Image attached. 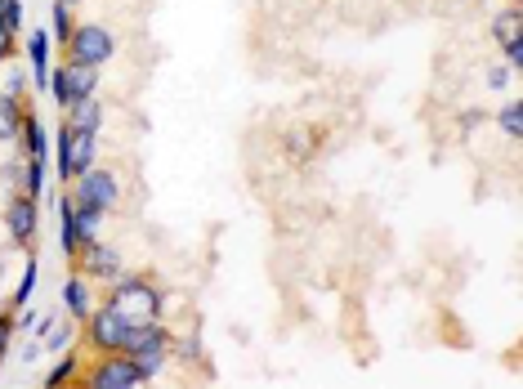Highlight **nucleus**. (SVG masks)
<instances>
[{
    "instance_id": "nucleus-1",
    "label": "nucleus",
    "mask_w": 523,
    "mask_h": 389,
    "mask_svg": "<svg viewBox=\"0 0 523 389\" xmlns=\"http://www.w3.org/2000/svg\"><path fill=\"white\" fill-rule=\"evenodd\" d=\"M103 305H112L126 322H152V318H161V309H166V296L152 287L148 273H117V278L108 282Z\"/></svg>"
},
{
    "instance_id": "nucleus-2",
    "label": "nucleus",
    "mask_w": 523,
    "mask_h": 389,
    "mask_svg": "<svg viewBox=\"0 0 523 389\" xmlns=\"http://www.w3.org/2000/svg\"><path fill=\"white\" fill-rule=\"evenodd\" d=\"M170 327L161 318L152 322H130L126 327V340H121V354H130L148 376H161V367L170 363Z\"/></svg>"
},
{
    "instance_id": "nucleus-3",
    "label": "nucleus",
    "mask_w": 523,
    "mask_h": 389,
    "mask_svg": "<svg viewBox=\"0 0 523 389\" xmlns=\"http://www.w3.org/2000/svg\"><path fill=\"white\" fill-rule=\"evenodd\" d=\"M94 139L99 135H90V130H72L68 121L59 126V135H54V170H59V179L63 184H72L76 175H85V170L94 166Z\"/></svg>"
},
{
    "instance_id": "nucleus-4",
    "label": "nucleus",
    "mask_w": 523,
    "mask_h": 389,
    "mask_svg": "<svg viewBox=\"0 0 523 389\" xmlns=\"http://www.w3.org/2000/svg\"><path fill=\"white\" fill-rule=\"evenodd\" d=\"M148 381L152 376L130 354H94V363L85 367V385L90 389H144Z\"/></svg>"
},
{
    "instance_id": "nucleus-5",
    "label": "nucleus",
    "mask_w": 523,
    "mask_h": 389,
    "mask_svg": "<svg viewBox=\"0 0 523 389\" xmlns=\"http://www.w3.org/2000/svg\"><path fill=\"white\" fill-rule=\"evenodd\" d=\"M112 54H117V36H112L103 23H76L68 45H63V59L85 63V68H103Z\"/></svg>"
},
{
    "instance_id": "nucleus-6",
    "label": "nucleus",
    "mask_w": 523,
    "mask_h": 389,
    "mask_svg": "<svg viewBox=\"0 0 523 389\" xmlns=\"http://www.w3.org/2000/svg\"><path fill=\"white\" fill-rule=\"evenodd\" d=\"M45 90H50V99L59 103V112H63V108H72L76 99H85V94H99V68H85V63L63 59L59 68H50Z\"/></svg>"
},
{
    "instance_id": "nucleus-7",
    "label": "nucleus",
    "mask_w": 523,
    "mask_h": 389,
    "mask_svg": "<svg viewBox=\"0 0 523 389\" xmlns=\"http://www.w3.org/2000/svg\"><path fill=\"white\" fill-rule=\"evenodd\" d=\"M72 202L76 206H99V211H112V206L121 202V179L112 166H99L94 161L85 175L72 179Z\"/></svg>"
},
{
    "instance_id": "nucleus-8",
    "label": "nucleus",
    "mask_w": 523,
    "mask_h": 389,
    "mask_svg": "<svg viewBox=\"0 0 523 389\" xmlns=\"http://www.w3.org/2000/svg\"><path fill=\"white\" fill-rule=\"evenodd\" d=\"M126 327H130V322L121 318L112 305H94L90 318H85V345H90L94 354H121Z\"/></svg>"
},
{
    "instance_id": "nucleus-9",
    "label": "nucleus",
    "mask_w": 523,
    "mask_h": 389,
    "mask_svg": "<svg viewBox=\"0 0 523 389\" xmlns=\"http://www.w3.org/2000/svg\"><path fill=\"white\" fill-rule=\"evenodd\" d=\"M5 229H9V242L32 251L36 233H41V202L27 193H9V206H5Z\"/></svg>"
},
{
    "instance_id": "nucleus-10",
    "label": "nucleus",
    "mask_w": 523,
    "mask_h": 389,
    "mask_svg": "<svg viewBox=\"0 0 523 389\" xmlns=\"http://www.w3.org/2000/svg\"><path fill=\"white\" fill-rule=\"evenodd\" d=\"M72 269H81L90 282H112L117 273H126V264H121V255L108 242H85L81 255L72 260Z\"/></svg>"
},
{
    "instance_id": "nucleus-11",
    "label": "nucleus",
    "mask_w": 523,
    "mask_h": 389,
    "mask_svg": "<svg viewBox=\"0 0 523 389\" xmlns=\"http://www.w3.org/2000/svg\"><path fill=\"white\" fill-rule=\"evenodd\" d=\"M99 305V300H94V287H90V278H85L81 269L72 273L68 282H63V309H68V318H76V322H85L90 318V309Z\"/></svg>"
},
{
    "instance_id": "nucleus-12",
    "label": "nucleus",
    "mask_w": 523,
    "mask_h": 389,
    "mask_svg": "<svg viewBox=\"0 0 523 389\" xmlns=\"http://www.w3.org/2000/svg\"><path fill=\"white\" fill-rule=\"evenodd\" d=\"M27 63H32V85H36V90H45L50 68H54V41H50V32H27Z\"/></svg>"
},
{
    "instance_id": "nucleus-13",
    "label": "nucleus",
    "mask_w": 523,
    "mask_h": 389,
    "mask_svg": "<svg viewBox=\"0 0 523 389\" xmlns=\"http://www.w3.org/2000/svg\"><path fill=\"white\" fill-rule=\"evenodd\" d=\"M63 121H68L72 130H90V135H99V126H103V99H99V94H85V99H76L72 108H63Z\"/></svg>"
},
{
    "instance_id": "nucleus-14",
    "label": "nucleus",
    "mask_w": 523,
    "mask_h": 389,
    "mask_svg": "<svg viewBox=\"0 0 523 389\" xmlns=\"http://www.w3.org/2000/svg\"><path fill=\"white\" fill-rule=\"evenodd\" d=\"M18 144H23L27 157L50 161V139H45V126H41V117L32 112V103H27V112H23V130H18Z\"/></svg>"
},
{
    "instance_id": "nucleus-15",
    "label": "nucleus",
    "mask_w": 523,
    "mask_h": 389,
    "mask_svg": "<svg viewBox=\"0 0 523 389\" xmlns=\"http://www.w3.org/2000/svg\"><path fill=\"white\" fill-rule=\"evenodd\" d=\"M23 112H27L23 99H14V94H0V144H18Z\"/></svg>"
},
{
    "instance_id": "nucleus-16",
    "label": "nucleus",
    "mask_w": 523,
    "mask_h": 389,
    "mask_svg": "<svg viewBox=\"0 0 523 389\" xmlns=\"http://www.w3.org/2000/svg\"><path fill=\"white\" fill-rule=\"evenodd\" d=\"M492 41L506 50V45H515L523 41V9L519 5H510V9H501L497 18H492Z\"/></svg>"
},
{
    "instance_id": "nucleus-17",
    "label": "nucleus",
    "mask_w": 523,
    "mask_h": 389,
    "mask_svg": "<svg viewBox=\"0 0 523 389\" xmlns=\"http://www.w3.org/2000/svg\"><path fill=\"white\" fill-rule=\"evenodd\" d=\"M59 251H63V260L81 255V237H76V220H72V193L59 197Z\"/></svg>"
},
{
    "instance_id": "nucleus-18",
    "label": "nucleus",
    "mask_w": 523,
    "mask_h": 389,
    "mask_svg": "<svg viewBox=\"0 0 523 389\" xmlns=\"http://www.w3.org/2000/svg\"><path fill=\"white\" fill-rule=\"evenodd\" d=\"M72 220H76V237H81V246H85V242H99L108 211H99V206H76V202H72Z\"/></svg>"
},
{
    "instance_id": "nucleus-19",
    "label": "nucleus",
    "mask_w": 523,
    "mask_h": 389,
    "mask_svg": "<svg viewBox=\"0 0 523 389\" xmlns=\"http://www.w3.org/2000/svg\"><path fill=\"white\" fill-rule=\"evenodd\" d=\"M72 345H76V318H68V322L54 318L41 336V349L45 354H63V349H72Z\"/></svg>"
},
{
    "instance_id": "nucleus-20",
    "label": "nucleus",
    "mask_w": 523,
    "mask_h": 389,
    "mask_svg": "<svg viewBox=\"0 0 523 389\" xmlns=\"http://www.w3.org/2000/svg\"><path fill=\"white\" fill-rule=\"evenodd\" d=\"M36 282H41V260H36V255L27 251V269H23V278H18L9 309H27V300H32V291H36Z\"/></svg>"
},
{
    "instance_id": "nucleus-21",
    "label": "nucleus",
    "mask_w": 523,
    "mask_h": 389,
    "mask_svg": "<svg viewBox=\"0 0 523 389\" xmlns=\"http://www.w3.org/2000/svg\"><path fill=\"white\" fill-rule=\"evenodd\" d=\"M72 27H76V14H72V5H63V0H54V9H50V41L59 45H68V36H72Z\"/></svg>"
},
{
    "instance_id": "nucleus-22",
    "label": "nucleus",
    "mask_w": 523,
    "mask_h": 389,
    "mask_svg": "<svg viewBox=\"0 0 523 389\" xmlns=\"http://www.w3.org/2000/svg\"><path fill=\"white\" fill-rule=\"evenodd\" d=\"M76 372H81L76 354H72V349H63L59 363H54V367H50V376H45V389H63V385H72V381H76Z\"/></svg>"
},
{
    "instance_id": "nucleus-23",
    "label": "nucleus",
    "mask_w": 523,
    "mask_h": 389,
    "mask_svg": "<svg viewBox=\"0 0 523 389\" xmlns=\"http://www.w3.org/2000/svg\"><path fill=\"white\" fill-rule=\"evenodd\" d=\"M497 126H501V130H506V135H510V139H519V135H523V103H519V99H510V103H506V108H501V112H497Z\"/></svg>"
},
{
    "instance_id": "nucleus-24",
    "label": "nucleus",
    "mask_w": 523,
    "mask_h": 389,
    "mask_svg": "<svg viewBox=\"0 0 523 389\" xmlns=\"http://www.w3.org/2000/svg\"><path fill=\"white\" fill-rule=\"evenodd\" d=\"M45 166H50V161L27 157V184H23V193H27V197H36V202L45 197Z\"/></svg>"
},
{
    "instance_id": "nucleus-25",
    "label": "nucleus",
    "mask_w": 523,
    "mask_h": 389,
    "mask_svg": "<svg viewBox=\"0 0 523 389\" xmlns=\"http://www.w3.org/2000/svg\"><path fill=\"white\" fill-rule=\"evenodd\" d=\"M9 345H14V309H0V363H5Z\"/></svg>"
},
{
    "instance_id": "nucleus-26",
    "label": "nucleus",
    "mask_w": 523,
    "mask_h": 389,
    "mask_svg": "<svg viewBox=\"0 0 523 389\" xmlns=\"http://www.w3.org/2000/svg\"><path fill=\"white\" fill-rule=\"evenodd\" d=\"M0 27H9V32H23V27H27L23 0H9V5H5V18H0Z\"/></svg>"
},
{
    "instance_id": "nucleus-27",
    "label": "nucleus",
    "mask_w": 523,
    "mask_h": 389,
    "mask_svg": "<svg viewBox=\"0 0 523 389\" xmlns=\"http://www.w3.org/2000/svg\"><path fill=\"white\" fill-rule=\"evenodd\" d=\"M14 54H18V32L0 27V63H14Z\"/></svg>"
},
{
    "instance_id": "nucleus-28",
    "label": "nucleus",
    "mask_w": 523,
    "mask_h": 389,
    "mask_svg": "<svg viewBox=\"0 0 523 389\" xmlns=\"http://www.w3.org/2000/svg\"><path fill=\"white\" fill-rule=\"evenodd\" d=\"M510 77H515V68H510V63H506V68H492L488 72V85H492V90H506Z\"/></svg>"
},
{
    "instance_id": "nucleus-29",
    "label": "nucleus",
    "mask_w": 523,
    "mask_h": 389,
    "mask_svg": "<svg viewBox=\"0 0 523 389\" xmlns=\"http://www.w3.org/2000/svg\"><path fill=\"white\" fill-rule=\"evenodd\" d=\"M23 85H27V77H23V72L14 68V72H9V81H5V94H14V99H23V94H27Z\"/></svg>"
},
{
    "instance_id": "nucleus-30",
    "label": "nucleus",
    "mask_w": 523,
    "mask_h": 389,
    "mask_svg": "<svg viewBox=\"0 0 523 389\" xmlns=\"http://www.w3.org/2000/svg\"><path fill=\"white\" fill-rule=\"evenodd\" d=\"M506 63L515 72H523V41H515V45H506Z\"/></svg>"
},
{
    "instance_id": "nucleus-31",
    "label": "nucleus",
    "mask_w": 523,
    "mask_h": 389,
    "mask_svg": "<svg viewBox=\"0 0 523 389\" xmlns=\"http://www.w3.org/2000/svg\"><path fill=\"white\" fill-rule=\"evenodd\" d=\"M5 5H9V0H0V18H5Z\"/></svg>"
},
{
    "instance_id": "nucleus-32",
    "label": "nucleus",
    "mask_w": 523,
    "mask_h": 389,
    "mask_svg": "<svg viewBox=\"0 0 523 389\" xmlns=\"http://www.w3.org/2000/svg\"><path fill=\"white\" fill-rule=\"evenodd\" d=\"M63 5H72V9H76V5H81V0H63Z\"/></svg>"
}]
</instances>
